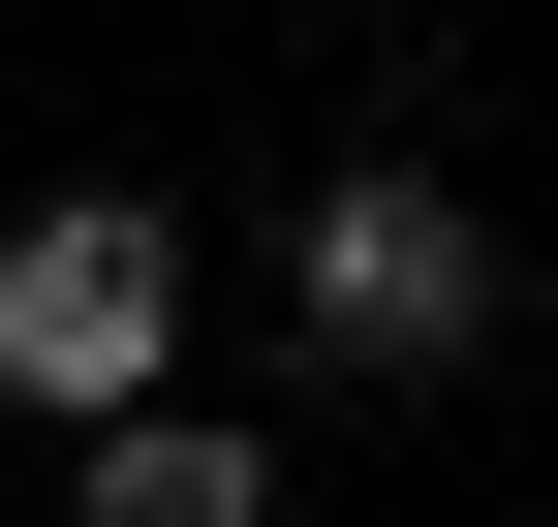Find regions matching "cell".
Listing matches in <instances>:
<instances>
[{"label":"cell","mask_w":558,"mask_h":527,"mask_svg":"<svg viewBox=\"0 0 558 527\" xmlns=\"http://www.w3.org/2000/svg\"><path fill=\"white\" fill-rule=\"evenodd\" d=\"M186 310H218V248H186L156 186H32V218H0V404L32 434L186 404Z\"/></svg>","instance_id":"obj_1"},{"label":"cell","mask_w":558,"mask_h":527,"mask_svg":"<svg viewBox=\"0 0 558 527\" xmlns=\"http://www.w3.org/2000/svg\"><path fill=\"white\" fill-rule=\"evenodd\" d=\"M279 310H311V372H373V404H465V372H497V218H465L435 156H341L311 218H279Z\"/></svg>","instance_id":"obj_2"},{"label":"cell","mask_w":558,"mask_h":527,"mask_svg":"<svg viewBox=\"0 0 558 527\" xmlns=\"http://www.w3.org/2000/svg\"><path fill=\"white\" fill-rule=\"evenodd\" d=\"M62 527H279V434H218V404H124V434H62Z\"/></svg>","instance_id":"obj_3"}]
</instances>
